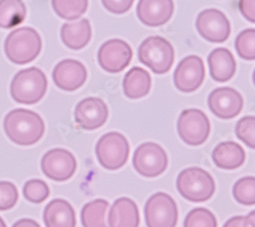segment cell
I'll return each mask as SVG.
<instances>
[{
  "label": "cell",
  "instance_id": "836d02e7",
  "mask_svg": "<svg viewBox=\"0 0 255 227\" xmlns=\"http://www.w3.org/2000/svg\"><path fill=\"white\" fill-rule=\"evenodd\" d=\"M238 6L248 22L255 24V0H239Z\"/></svg>",
  "mask_w": 255,
  "mask_h": 227
},
{
  "label": "cell",
  "instance_id": "484cf974",
  "mask_svg": "<svg viewBox=\"0 0 255 227\" xmlns=\"http://www.w3.org/2000/svg\"><path fill=\"white\" fill-rule=\"evenodd\" d=\"M52 7L59 17L74 20L86 12L88 0H52Z\"/></svg>",
  "mask_w": 255,
  "mask_h": 227
},
{
  "label": "cell",
  "instance_id": "ac0fdd59",
  "mask_svg": "<svg viewBox=\"0 0 255 227\" xmlns=\"http://www.w3.org/2000/svg\"><path fill=\"white\" fill-rule=\"evenodd\" d=\"M110 227H139L140 214L137 204L130 198L118 199L109 214Z\"/></svg>",
  "mask_w": 255,
  "mask_h": 227
},
{
  "label": "cell",
  "instance_id": "3957f363",
  "mask_svg": "<svg viewBox=\"0 0 255 227\" xmlns=\"http://www.w3.org/2000/svg\"><path fill=\"white\" fill-rule=\"evenodd\" d=\"M42 40L39 33L29 27L12 31L5 40L4 51L11 63L22 66L32 63L40 54Z\"/></svg>",
  "mask_w": 255,
  "mask_h": 227
},
{
  "label": "cell",
  "instance_id": "d6986e66",
  "mask_svg": "<svg viewBox=\"0 0 255 227\" xmlns=\"http://www.w3.org/2000/svg\"><path fill=\"white\" fill-rule=\"evenodd\" d=\"M211 77L218 82L230 80L236 74L237 65L232 52L227 48H216L208 55Z\"/></svg>",
  "mask_w": 255,
  "mask_h": 227
},
{
  "label": "cell",
  "instance_id": "4dcf8cb0",
  "mask_svg": "<svg viewBox=\"0 0 255 227\" xmlns=\"http://www.w3.org/2000/svg\"><path fill=\"white\" fill-rule=\"evenodd\" d=\"M237 138L251 149H255V116H244L236 125Z\"/></svg>",
  "mask_w": 255,
  "mask_h": 227
},
{
  "label": "cell",
  "instance_id": "e575fe53",
  "mask_svg": "<svg viewBox=\"0 0 255 227\" xmlns=\"http://www.w3.org/2000/svg\"><path fill=\"white\" fill-rule=\"evenodd\" d=\"M12 227H41L38 222H36L33 219L25 218V219H19L17 220Z\"/></svg>",
  "mask_w": 255,
  "mask_h": 227
},
{
  "label": "cell",
  "instance_id": "9a60e30c",
  "mask_svg": "<svg viewBox=\"0 0 255 227\" xmlns=\"http://www.w3.org/2000/svg\"><path fill=\"white\" fill-rule=\"evenodd\" d=\"M207 102L212 114L222 119L235 118L240 114L244 105L242 95L237 90L229 87L212 91Z\"/></svg>",
  "mask_w": 255,
  "mask_h": 227
},
{
  "label": "cell",
  "instance_id": "6da1fadb",
  "mask_svg": "<svg viewBox=\"0 0 255 227\" xmlns=\"http://www.w3.org/2000/svg\"><path fill=\"white\" fill-rule=\"evenodd\" d=\"M3 128L7 138L16 145L32 146L38 143L45 132L42 117L29 109H13L4 117Z\"/></svg>",
  "mask_w": 255,
  "mask_h": 227
},
{
  "label": "cell",
  "instance_id": "f35d334b",
  "mask_svg": "<svg viewBox=\"0 0 255 227\" xmlns=\"http://www.w3.org/2000/svg\"><path fill=\"white\" fill-rule=\"evenodd\" d=\"M252 79H253V84L255 86V70H254V73H253V76H252Z\"/></svg>",
  "mask_w": 255,
  "mask_h": 227
},
{
  "label": "cell",
  "instance_id": "f546056e",
  "mask_svg": "<svg viewBox=\"0 0 255 227\" xmlns=\"http://www.w3.org/2000/svg\"><path fill=\"white\" fill-rule=\"evenodd\" d=\"M184 227H218L215 214L206 208L191 210L184 221Z\"/></svg>",
  "mask_w": 255,
  "mask_h": 227
},
{
  "label": "cell",
  "instance_id": "e0dca14e",
  "mask_svg": "<svg viewBox=\"0 0 255 227\" xmlns=\"http://www.w3.org/2000/svg\"><path fill=\"white\" fill-rule=\"evenodd\" d=\"M174 9L173 0H139L137 16L147 27H160L172 18Z\"/></svg>",
  "mask_w": 255,
  "mask_h": 227
},
{
  "label": "cell",
  "instance_id": "9c48e42d",
  "mask_svg": "<svg viewBox=\"0 0 255 227\" xmlns=\"http://www.w3.org/2000/svg\"><path fill=\"white\" fill-rule=\"evenodd\" d=\"M168 158L164 149L153 142L140 145L133 155V165L136 171L144 177H156L167 168Z\"/></svg>",
  "mask_w": 255,
  "mask_h": 227
},
{
  "label": "cell",
  "instance_id": "83f0119b",
  "mask_svg": "<svg viewBox=\"0 0 255 227\" xmlns=\"http://www.w3.org/2000/svg\"><path fill=\"white\" fill-rule=\"evenodd\" d=\"M24 197L33 204L43 203L50 195V190L47 183L41 179H30L23 188Z\"/></svg>",
  "mask_w": 255,
  "mask_h": 227
},
{
  "label": "cell",
  "instance_id": "8d00e7d4",
  "mask_svg": "<svg viewBox=\"0 0 255 227\" xmlns=\"http://www.w3.org/2000/svg\"><path fill=\"white\" fill-rule=\"evenodd\" d=\"M243 227H255V210L244 216Z\"/></svg>",
  "mask_w": 255,
  "mask_h": 227
},
{
  "label": "cell",
  "instance_id": "30bf717a",
  "mask_svg": "<svg viewBox=\"0 0 255 227\" xmlns=\"http://www.w3.org/2000/svg\"><path fill=\"white\" fill-rule=\"evenodd\" d=\"M133 57L131 46L121 39H112L101 45L97 59L102 70L110 74L123 72Z\"/></svg>",
  "mask_w": 255,
  "mask_h": 227
},
{
  "label": "cell",
  "instance_id": "1f68e13d",
  "mask_svg": "<svg viewBox=\"0 0 255 227\" xmlns=\"http://www.w3.org/2000/svg\"><path fill=\"white\" fill-rule=\"evenodd\" d=\"M18 200V192L10 181H0V211L13 208Z\"/></svg>",
  "mask_w": 255,
  "mask_h": 227
},
{
  "label": "cell",
  "instance_id": "2e32d148",
  "mask_svg": "<svg viewBox=\"0 0 255 227\" xmlns=\"http://www.w3.org/2000/svg\"><path fill=\"white\" fill-rule=\"evenodd\" d=\"M87 70L75 59H65L54 68L52 77L60 90L74 92L80 89L87 79Z\"/></svg>",
  "mask_w": 255,
  "mask_h": 227
},
{
  "label": "cell",
  "instance_id": "ffe728a7",
  "mask_svg": "<svg viewBox=\"0 0 255 227\" xmlns=\"http://www.w3.org/2000/svg\"><path fill=\"white\" fill-rule=\"evenodd\" d=\"M46 227H76L77 219L73 206L63 199H54L43 212Z\"/></svg>",
  "mask_w": 255,
  "mask_h": 227
},
{
  "label": "cell",
  "instance_id": "4fadbf2b",
  "mask_svg": "<svg viewBox=\"0 0 255 227\" xmlns=\"http://www.w3.org/2000/svg\"><path fill=\"white\" fill-rule=\"evenodd\" d=\"M205 78L203 60L196 55H190L181 60L174 73V82L183 93H192L199 89Z\"/></svg>",
  "mask_w": 255,
  "mask_h": 227
},
{
  "label": "cell",
  "instance_id": "74e56055",
  "mask_svg": "<svg viewBox=\"0 0 255 227\" xmlns=\"http://www.w3.org/2000/svg\"><path fill=\"white\" fill-rule=\"evenodd\" d=\"M0 227H6V224L1 217H0Z\"/></svg>",
  "mask_w": 255,
  "mask_h": 227
},
{
  "label": "cell",
  "instance_id": "d590c367",
  "mask_svg": "<svg viewBox=\"0 0 255 227\" xmlns=\"http://www.w3.org/2000/svg\"><path fill=\"white\" fill-rule=\"evenodd\" d=\"M244 216H235L229 219L223 227H243Z\"/></svg>",
  "mask_w": 255,
  "mask_h": 227
},
{
  "label": "cell",
  "instance_id": "d4e9b609",
  "mask_svg": "<svg viewBox=\"0 0 255 227\" xmlns=\"http://www.w3.org/2000/svg\"><path fill=\"white\" fill-rule=\"evenodd\" d=\"M110 207V203L97 199L84 205L81 211V222L83 227H108L105 215Z\"/></svg>",
  "mask_w": 255,
  "mask_h": 227
},
{
  "label": "cell",
  "instance_id": "5b68a950",
  "mask_svg": "<svg viewBox=\"0 0 255 227\" xmlns=\"http://www.w3.org/2000/svg\"><path fill=\"white\" fill-rule=\"evenodd\" d=\"M140 63L156 75L169 72L175 61V51L168 41L159 36L145 39L138 49Z\"/></svg>",
  "mask_w": 255,
  "mask_h": 227
},
{
  "label": "cell",
  "instance_id": "7a4b0ae2",
  "mask_svg": "<svg viewBox=\"0 0 255 227\" xmlns=\"http://www.w3.org/2000/svg\"><path fill=\"white\" fill-rule=\"evenodd\" d=\"M48 81L45 74L38 68H29L18 72L10 84V95L20 104L32 105L44 97Z\"/></svg>",
  "mask_w": 255,
  "mask_h": 227
},
{
  "label": "cell",
  "instance_id": "8fae6325",
  "mask_svg": "<svg viewBox=\"0 0 255 227\" xmlns=\"http://www.w3.org/2000/svg\"><path fill=\"white\" fill-rule=\"evenodd\" d=\"M41 169L46 177L54 181H67L77 170L75 156L66 149H52L41 159Z\"/></svg>",
  "mask_w": 255,
  "mask_h": 227
},
{
  "label": "cell",
  "instance_id": "d6a6232c",
  "mask_svg": "<svg viewBox=\"0 0 255 227\" xmlns=\"http://www.w3.org/2000/svg\"><path fill=\"white\" fill-rule=\"evenodd\" d=\"M101 2L110 12L115 14H123L131 9L134 0H101Z\"/></svg>",
  "mask_w": 255,
  "mask_h": 227
},
{
  "label": "cell",
  "instance_id": "277c9868",
  "mask_svg": "<svg viewBox=\"0 0 255 227\" xmlns=\"http://www.w3.org/2000/svg\"><path fill=\"white\" fill-rule=\"evenodd\" d=\"M177 189L186 200L202 203L214 196L216 182L206 170L199 167H189L182 170L178 175Z\"/></svg>",
  "mask_w": 255,
  "mask_h": 227
},
{
  "label": "cell",
  "instance_id": "7402d4cb",
  "mask_svg": "<svg viewBox=\"0 0 255 227\" xmlns=\"http://www.w3.org/2000/svg\"><path fill=\"white\" fill-rule=\"evenodd\" d=\"M60 36L63 44L73 50L86 47L92 37V28L87 18L75 23H68L61 27Z\"/></svg>",
  "mask_w": 255,
  "mask_h": 227
},
{
  "label": "cell",
  "instance_id": "5bb4252c",
  "mask_svg": "<svg viewBox=\"0 0 255 227\" xmlns=\"http://www.w3.org/2000/svg\"><path fill=\"white\" fill-rule=\"evenodd\" d=\"M109 118V108L105 102L97 97L85 98L75 109L77 125L85 131H94L105 125Z\"/></svg>",
  "mask_w": 255,
  "mask_h": 227
},
{
  "label": "cell",
  "instance_id": "52a82bcc",
  "mask_svg": "<svg viewBox=\"0 0 255 227\" xmlns=\"http://www.w3.org/2000/svg\"><path fill=\"white\" fill-rule=\"evenodd\" d=\"M147 227H176L179 218L175 200L165 193H156L147 200L144 208Z\"/></svg>",
  "mask_w": 255,
  "mask_h": 227
},
{
  "label": "cell",
  "instance_id": "ba28073f",
  "mask_svg": "<svg viewBox=\"0 0 255 227\" xmlns=\"http://www.w3.org/2000/svg\"><path fill=\"white\" fill-rule=\"evenodd\" d=\"M180 139L189 146H200L208 139L210 122L207 115L200 109L190 108L182 111L178 119Z\"/></svg>",
  "mask_w": 255,
  "mask_h": 227
},
{
  "label": "cell",
  "instance_id": "7c38bea8",
  "mask_svg": "<svg viewBox=\"0 0 255 227\" xmlns=\"http://www.w3.org/2000/svg\"><path fill=\"white\" fill-rule=\"evenodd\" d=\"M199 35L208 42L223 43L231 34V25L224 12L216 8L201 11L196 18Z\"/></svg>",
  "mask_w": 255,
  "mask_h": 227
},
{
  "label": "cell",
  "instance_id": "603a6c76",
  "mask_svg": "<svg viewBox=\"0 0 255 227\" xmlns=\"http://www.w3.org/2000/svg\"><path fill=\"white\" fill-rule=\"evenodd\" d=\"M151 89V76L142 68H133L123 80L125 95L130 99H140L148 95Z\"/></svg>",
  "mask_w": 255,
  "mask_h": 227
},
{
  "label": "cell",
  "instance_id": "cb8c5ba5",
  "mask_svg": "<svg viewBox=\"0 0 255 227\" xmlns=\"http://www.w3.org/2000/svg\"><path fill=\"white\" fill-rule=\"evenodd\" d=\"M27 14L23 0H0V28L11 29L22 24Z\"/></svg>",
  "mask_w": 255,
  "mask_h": 227
},
{
  "label": "cell",
  "instance_id": "4316f807",
  "mask_svg": "<svg viewBox=\"0 0 255 227\" xmlns=\"http://www.w3.org/2000/svg\"><path fill=\"white\" fill-rule=\"evenodd\" d=\"M233 196L241 205H255V177L245 176L238 179L234 184Z\"/></svg>",
  "mask_w": 255,
  "mask_h": 227
},
{
  "label": "cell",
  "instance_id": "44dd1931",
  "mask_svg": "<svg viewBox=\"0 0 255 227\" xmlns=\"http://www.w3.org/2000/svg\"><path fill=\"white\" fill-rule=\"evenodd\" d=\"M212 161L219 168L234 170L241 167L245 162L246 154L242 146L235 142H223L214 149Z\"/></svg>",
  "mask_w": 255,
  "mask_h": 227
},
{
  "label": "cell",
  "instance_id": "8992f818",
  "mask_svg": "<svg viewBox=\"0 0 255 227\" xmlns=\"http://www.w3.org/2000/svg\"><path fill=\"white\" fill-rule=\"evenodd\" d=\"M95 153L101 166L108 170H118L127 163L130 155L129 142L124 135L111 132L97 142Z\"/></svg>",
  "mask_w": 255,
  "mask_h": 227
},
{
  "label": "cell",
  "instance_id": "f1b7e54d",
  "mask_svg": "<svg viewBox=\"0 0 255 227\" xmlns=\"http://www.w3.org/2000/svg\"><path fill=\"white\" fill-rule=\"evenodd\" d=\"M238 55L245 60H255V29L242 31L235 40Z\"/></svg>",
  "mask_w": 255,
  "mask_h": 227
}]
</instances>
